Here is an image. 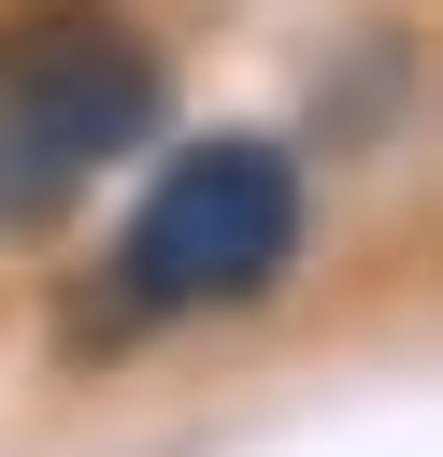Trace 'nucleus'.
I'll return each mask as SVG.
<instances>
[{
    "label": "nucleus",
    "mask_w": 443,
    "mask_h": 457,
    "mask_svg": "<svg viewBox=\"0 0 443 457\" xmlns=\"http://www.w3.org/2000/svg\"><path fill=\"white\" fill-rule=\"evenodd\" d=\"M157 114H171V57L129 14L100 0L14 14L0 29V228H57Z\"/></svg>",
    "instance_id": "1"
},
{
    "label": "nucleus",
    "mask_w": 443,
    "mask_h": 457,
    "mask_svg": "<svg viewBox=\"0 0 443 457\" xmlns=\"http://www.w3.org/2000/svg\"><path fill=\"white\" fill-rule=\"evenodd\" d=\"M300 157L272 129H214L157 157L129 243H114V314H257L300 271Z\"/></svg>",
    "instance_id": "2"
}]
</instances>
